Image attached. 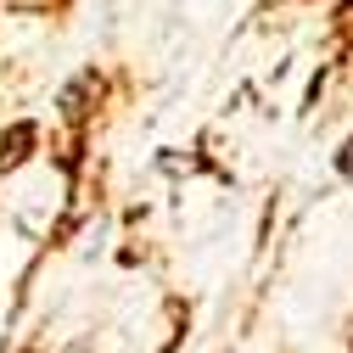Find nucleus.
Listing matches in <instances>:
<instances>
[{
	"label": "nucleus",
	"mask_w": 353,
	"mask_h": 353,
	"mask_svg": "<svg viewBox=\"0 0 353 353\" xmlns=\"http://www.w3.org/2000/svg\"><path fill=\"white\" fill-rule=\"evenodd\" d=\"M336 174H353V141L342 146V157H336Z\"/></svg>",
	"instance_id": "obj_1"
}]
</instances>
